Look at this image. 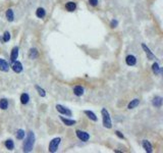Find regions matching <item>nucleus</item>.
I'll return each mask as SVG.
<instances>
[{"instance_id":"1","label":"nucleus","mask_w":163,"mask_h":153,"mask_svg":"<svg viewBox=\"0 0 163 153\" xmlns=\"http://www.w3.org/2000/svg\"><path fill=\"white\" fill-rule=\"evenodd\" d=\"M35 140H36V137H35V134L34 132L30 131L27 135V138H26L25 142H24V146H22V151L26 153H29L33 150L34 145H35Z\"/></svg>"},{"instance_id":"2","label":"nucleus","mask_w":163,"mask_h":153,"mask_svg":"<svg viewBox=\"0 0 163 153\" xmlns=\"http://www.w3.org/2000/svg\"><path fill=\"white\" fill-rule=\"evenodd\" d=\"M101 114H102L103 119V127L106 129H111L112 128V122L110 118V114L106 108H102L101 109Z\"/></svg>"},{"instance_id":"3","label":"nucleus","mask_w":163,"mask_h":153,"mask_svg":"<svg viewBox=\"0 0 163 153\" xmlns=\"http://www.w3.org/2000/svg\"><path fill=\"white\" fill-rule=\"evenodd\" d=\"M60 142H61V138H59V137L52 139L51 141H50V143H49V148H48L49 152H51V153L57 152L58 147H59V144H60Z\"/></svg>"},{"instance_id":"4","label":"nucleus","mask_w":163,"mask_h":153,"mask_svg":"<svg viewBox=\"0 0 163 153\" xmlns=\"http://www.w3.org/2000/svg\"><path fill=\"white\" fill-rule=\"evenodd\" d=\"M56 110L60 113L61 115H65V116H72V110H70L69 108L64 107V106L61 105V104H57V105H56Z\"/></svg>"},{"instance_id":"5","label":"nucleus","mask_w":163,"mask_h":153,"mask_svg":"<svg viewBox=\"0 0 163 153\" xmlns=\"http://www.w3.org/2000/svg\"><path fill=\"white\" fill-rule=\"evenodd\" d=\"M76 137H78V140H80V141H83V142H87V141H89V140H90L89 133H87V132H85V131L76 130Z\"/></svg>"},{"instance_id":"6","label":"nucleus","mask_w":163,"mask_h":153,"mask_svg":"<svg viewBox=\"0 0 163 153\" xmlns=\"http://www.w3.org/2000/svg\"><path fill=\"white\" fill-rule=\"evenodd\" d=\"M142 48H143V50L145 51L146 55H147V58L149 59V60H154V59H156V57H155V54L152 53V51L149 49V47L146 45L145 43H142Z\"/></svg>"},{"instance_id":"7","label":"nucleus","mask_w":163,"mask_h":153,"mask_svg":"<svg viewBox=\"0 0 163 153\" xmlns=\"http://www.w3.org/2000/svg\"><path fill=\"white\" fill-rule=\"evenodd\" d=\"M11 68H12V70H14V72H16V74H20V72H22V70H24L22 62L18 60H16L14 62L11 63Z\"/></svg>"},{"instance_id":"8","label":"nucleus","mask_w":163,"mask_h":153,"mask_svg":"<svg viewBox=\"0 0 163 153\" xmlns=\"http://www.w3.org/2000/svg\"><path fill=\"white\" fill-rule=\"evenodd\" d=\"M125 63H126L129 66H134L137 63V57L133 54H130L125 57Z\"/></svg>"},{"instance_id":"9","label":"nucleus","mask_w":163,"mask_h":153,"mask_svg":"<svg viewBox=\"0 0 163 153\" xmlns=\"http://www.w3.org/2000/svg\"><path fill=\"white\" fill-rule=\"evenodd\" d=\"M60 121L67 127H72L76 124V122L74 119H72V118H67V117H64V116H59Z\"/></svg>"},{"instance_id":"10","label":"nucleus","mask_w":163,"mask_h":153,"mask_svg":"<svg viewBox=\"0 0 163 153\" xmlns=\"http://www.w3.org/2000/svg\"><path fill=\"white\" fill-rule=\"evenodd\" d=\"M142 146H143V148L145 149V151L147 153H152L153 152L152 144H151L148 140H143V142H142Z\"/></svg>"},{"instance_id":"11","label":"nucleus","mask_w":163,"mask_h":153,"mask_svg":"<svg viewBox=\"0 0 163 153\" xmlns=\"http://www.w3.org/2000/svg\"><path fill=\"white\" fill-rule=\"evenodd\" d=\"M18 46H14L11 50V53H10V62H14V61L18 59Z\"/></svg>"},{"instance_id":"12","label":"nucleus","mask_w":163,"mask_h":153,"mask_svg":"<svg viewBox=\"0 0 163 153\" xmlns=\"http://www.w3.org/2000/svg\"><path fill=\"white\" fill-rule=\"evenodd\" d=\"M9 64L5 59L3 58H0V70L1 72H7L9 70Z\"/></svg>"},{"instance_id":"13","label":"nucleus","mask_w":163,"mask_h":153,"mask_svg":"<svg viewBox=\"0 0 163 153\" xmlns=\"http://www.w3.org/2000/svg\"><path fill=\"white\" fill-rule=\"evenodd\" d=\"M162 103H163V98L161 96H155L152 100V104L153 106L157 108H160L162 106Z\"/></svg>"},{"instance_id":"14","label":"nucleus","mask_w":163,"mask_h":153,"mask_svg":"<svg viewBox=\"0 0 163 153\" xmlns=\"http://www.w3.org/2000/svg\"><path fill=\"white\" fill-rule=\"evenodd\" d=\"M84 92H85V90H84V88L82 87V86L76 85V86H74V94L76 95V97L83 96Z\"/></svg>"},{"instance_id":"15","label":"nucleus","mask_w":163,"mask_h":153,"mask_svg":"<svg viewBox=\"0 0 163 153\" xmlns=\"http://www.w3.org/2000/svg\"><path fill=\"white\" fill-rule=\"evenodd\" d=\"M65 9L69 12H74L76 9V3L74 1H68V2L65 4Z\"/></svg>"},{"instance_id":"16","label":"nucleus","mask_w":163,"mask_h":153,"mask_svg":"<svg viewBox=\"0 0 163 153\" xmlns=\"http://www.w3.org/2000/svg\"><path fill=\"white\" fill-rule=\"evenodd\" d=\"M38 56H39L38 49H36V48H31L30 51H29V58L33 60V59L38 58Z\"/></svg>"},{"instance_id":"17","label":"nucleus","mask_w":163,"mask_h":153,"mask_svg":"<svg viewBox=\"0 0 163 153\" xmlns=\"http://www.w3.org/2000/svg\"><path fill=\"white\" fill-rule=\"evenodd\" d=\"M20 103L22 104V105H27L28 103L30 102V95L28 94V93H22V95H20Z\"/></svg>"},{"instance_id":"18","label":"nucleus","mask_w":163,"mask_h":153,"mask_svg":"<svg viewBox=\"0 0 163 153\" xmlns=\"http://www.w3.org/2000/svg\"><path fill=\"white\" fill-rule=\"evenodd\" d=\"M5 16H6V20H8V22H14V10L11 8H8L6 10V12H5Z\"/></svg>"},{"instance_id":"19","label":"nucleus","mask_w":163,"mask_h":153,"mask_svg":"<svg viewBox=\"0 0 163 153\" xmlns=\"http://www.w3.org/2000/svg\"><path fill=\"white\" fill-rule=\"evenodd\" d=\"M84 113L87 115L88 118L91 119V121H93V122H97V121H98V117H97V115L95 114V113L93 112L92 110H85V111H84Z\"/></svg>"},{"instance_id":"20","label":"nucleus","mask_w":163,"mask_h":153,"mask_svg":"<svg viewBox=\"0 0 163 153\" xmlns=\"http://www.w3.org/2000/svg\"><path fill=\"white\" fill-rule=\"evenodd\" d=\"M152 70L153 72H154L155 74H158V76H160L161 74H162V68H160L158 64V62H154L152 64Z\"/></svg>"},{"instance_id":"21","label":"nucleus","mask_w":163,"mask_h":153,"mask_svg":"<svg viewBox=\"0 0 163 153\" xmlns=\"http://www.w3.org/2000/svg\"><path fill=\"white\" fill-rule=\"evenodd\" d=\"M36 16L38 18H44L46 16V10L43 7H39L36 10Z\"/></svg>"},{"instance_id":"22","label":"nucleus","mask_w":163,"mask_h":153,"mask_svg":"<svg viewBox=\"0 0 163 153\" xmlns=\"http://www.w3.org/2000/svg\"><path fill=\"white\" fill-rule=\"evenodd\" d=\"M139 104H140V99H139V98H135V99H133L132 101L129 103L127 108H129V109H134V108H136Z\"/></svg>"},{"instance_id":"23","label":"nucleus","mask_w":163,"mask_h":153,"mask_svg":"<svg viewBox=\"0 0 163 153\" xmlns=\"http://www.w3.org/2000/svg\"><path fill=\"white\" fill-rule=\"evenodd\" d=\"M7 108H8V100L6 98H1L0 99V109L6 110Z\"/></svg>"},{"instance_id":"24","label":"nucleus","mask_w":163,"mask_h":153,"mask_svg":"<svg viewBox=\"0 0 163 153\" xmlns=\"http://www.w3.org/2000/svg\"><path fill=\"white\" fill-rule=\"evenodd\" d=\"M4 146H5V148L8 149V150H14V141H12L11 139L6 140V141H5V143H4Z\"/></svg>"},{"instance_id":"25","label":"nucleus","mask_w":163,"mask_h":153,"mask_svg":"<svg viewBox=\"0 0 163 153\" xmlns=\"http://www.w3.org/2000/svg\"><path fill=\"white\" fill-rule=\"evenodd\" d=\"M16 139L18 140H24L25 139V136H26V132L24 130H22V129H20V130L16 131Z\"/></svg>"},{"instance_id":"26","label":"nucleus","mask_w":163,"mask_h":153,"mask_svg":"<svg viewBox=\"0 0 163 153\" xmlns=\"http://www.w3.org/2000/svg\"><path fill=\"white\" fill-rule=\"evenodd\" d=\"M36 90H37V92H38V94H39V96H41V97H45L46 96V92H45V90L43 88H41L40 86H38V85H36Z\"/></svg>"},{"instance_id":"27","label":"nucleus","mask_w":163,"mask_h":153,"mask_svg":"<svg viewBox=\"0 0 163 153\" xmlns=\"http://www.w3.org/2000/svg\"><path fill=\"white\" fill-rule=\"evenodd\" d=\"M10 38H11L10 33H9L8 31L4 32V34H3V38H2V41H3V42H4V43H7L9 40H10Z\"/></svg>"},{"instance_id":"28","label":"nucleus","mask_w":163,"mask_h":153,"mask_svg":"<svg viewBox=\"0 0 163 153\" xmlns=\"http://www.w3.org/2000/svg\"><path fill=\"white\" fill-rule=\"evenodd\" d=\"M118 26V20H115V18H113V20L110 22V28H112V29H114V28H116Z\"/></svg>"},{"instance_id":"29","label":"nucleus","mask_w":163,"mask_h":153,"mask_svg":"<svg viewBox=\"0 0 163 153\" xmlns=\"http://www.w3.org/2000/svg\"><path fill=\"white\" fill-rule=\"evenodd\" d=\"M89 3L93 7H96L98 5V0H89Z\"/></svg>"},{"instance_id":"30","label":"nucleus","mask_w":163,"mask_h":153,"mask_svg":"<svg viewBox=\"0 0 163 153\" xmlns=\"http://www.w3.org/2000/svg\"><path fill=\"white\" fill-rule=\"evenodd\" d=\"M115 135L117 136L119 139H124V136H123V134L121 133V132H119V131H115Z\"/></svg>"}]
</instances>
